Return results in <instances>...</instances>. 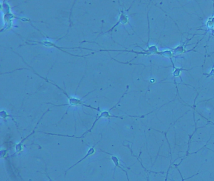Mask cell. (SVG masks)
<instances>
[{"label":"cell","instance_id":"6da1fadb","mask_svg":"<svg viewBox=\"0 0 214 181\" xmlns=\"http://www.w3.org/2000/svg\"><path fill=\"white\" fill-rule=\"evenodd\" d=\"M32 69V70H33V71L35 73V74H37V76H38L40 78H42V79H45V80H46V81L47 82H48V83H50V84H53V85H54V86H55L57 88H58V89H60L63 93H64V94L67 96V98L68 99V104H60V105H55V104H52V103H47V104H52V105H53V106H68V109H67V112L65 113V114H64V115H65L67 113V111H68V110L69 109V108L71 107V106H85V107H87V108H91V109H94V110H96V111H99L100 113L102 111L101 109H100V108H99V107H98V108H95V107H93V106H90V105H88V104H87L85 102H84L82 100V99H78V98H74V97H72V96H69L66 92H65V91L64 90V89H63L62 88H60L58 85H57V84H54V83H52V82H50V80H48L47 78H43V77H42V76H40V75H38L37 73H36L35 72V71L33 69V68H31Z\"/></svg>","mask_w":214,"mask_h":181},{"label":"cell","instance_id":"7a4b0ae2","mask_svg":"<svg viewBox=\"0 0 214 181\" xmlns=\"http://www.w3.org/2000/svg\"><path fill=\"white\" fill-rule=\"evenodd\" d=\"M1 9L4 13V22L5 25L4 27L2 29L1 32H3L5 30H7L9 29H11L13 27V19H18L23 22H28L31 23V20L29 19H27L26 18H20L17 17L15 15L11 13V8L8 3L7 2L3 1L1 2Z\"/></svg>","mask_w":214,"mask_h":181},{"label":"cell","instance_id":"3957f363","mask_svg":"<svg viewBox=\"0 0 214 181\" xmlns=\"http://www.w3.org/2000/svg\"><path fill=\"white\" fill-rule=\"evenodd\" d=\"M126 93H124L122 96V97L121 98V99H119V101L116 104V105L115 106H114L112 108H111L109 111H101V114L99 115V116H97V118H96V120L94 121V122L93 123V124H92V126L91 127V128L89 129V130H88L87 132H86L84 134H82V136H81V137H74V136H68V135H66V137H74V138H84V137H85V135L87 134V133H89V132H91V131H92V130L93 129V128L94 127V126H95V124L98 122V121L100 119H101V118H108L109 119H110V118H121V119H123V118L122 117H120V116H115V115H112V114H111V111L112 109H114V108H116V106H117V105H118V104L119 103V102L121 101V98L124 96V94H125ZM51 134V135H55V134L53 133H50L49 135H50ZM55 135H58V136H63V137H65V135H60V134H55Z\"/></svg>","mask_w":214,"mask_h":181},{"label":"cell","instance_id":"277c9868","mask_svg":"<svg viewBox=\"0 0 214 181\" xmlns=\"http://www.w3.org/2000/svg\"><path fill=\"white\" fill-rule=\"evenodd\" d=\"M30 42H34L35 44H40L41 45H43L44 47H55V48H57L64 52H65L66 53H68L70 55H72V56H74V57H86V56L87 55H91V54H88L86 56H82V55H74V54H72V53H70L65 50H64V49H75V48H81V49H86V50H93L92 49H89V48H83V47H72V48H66V47H58L57 45H56L55 43H52V42L49 41V40H44L43 41H35V40H28ZM34 44V45H35Z\"/></svg>","mask_w":214,"mask_h":181},{"label":"cell","instance_id":"5b68a950","mask_svg":"<svg viewBox=\"0 0 214 181\" xmlns=\"http://www.w3.org/2000/svg\"><path fill=\"white\" fill-rule=\"evenodd\" d=\"M50 111V109H48V110H47V111L45 113H43V114L41 118H40V120L38 121V122L37 123V124L36 127H35L34 130H33V132H32V133H30L29 135H28L27 137H25L24 139H23V140H22V141H21V142H20L18 143V144H17V145L15 146V150H16V152H15V153H14L13 155H15L16 153H21V152L23 151V142H25V140H27V138H28L29 137H30L32 135H33V133L35 132V130H36V128H37V126H38V125L39 124V123H40V122L41 119L42 118L43 116V115H45V114H46V113H47L48 111ZM13 155H12V156H13Z\"/></svg>","mask_w":214,"mask_h":181},{"label":"cell","instance_id":"8992f818","mask_svg":"<svg viewBox=\"0 0 214 181\" xmlns=\"http://www.w3.org/2000/svg\"><path fill=\"white\" fill-rule=\"evenodd\" d=\"M127 21H128V18H127V15H126L124 11L123 10H121V13H120V16H119V21L117 22V23H116L114 25V26H113L109 31L107 32H104V33H108V32H111L119 23H121L122 25H124V24H126L127 23Z\"/></svg>","mask_w":214,"mask_h":181},{"label":"cell","instance_id":"52a82bcc","mask_svg":"<svg viewBox=\"0 0 214 181\" xmlns=\"http://www.w3.org/2000/svg\"><path fill=\"white\" fill-rule=\"evenodd\" d=\"M97 142V143H98ZM96 143V144H97ZM96 145H94V146H92V147H90L89 148V150H87V153H86V155L82 158H81L79 161H78L77 163H76L74 165H73L72 167H70V168H68L67 170H66V172H65V173L67 172V171H68L70 168H72V167H75L76 165H77L78 163H79L80 162H82L84 160H85L86 158H87V157H90V156H91V155H92L95 152H96V150H95V146H96Z\"/></svg>","mask_w":214,"mask_h":181},{"label":"cell","instance_id":"ba28073f","mask_svg":"<svg viewBox=\"0 0 214 181\" xmlns=\"http://www.w3.org/2000/svg\"><path fill=\"white\" fill-rule=\"evenodd\" d=\"M0 115H1V117L4 118L5 119V121L7 120V118H8V117H13L12 116L8 114L7 113V112L6 111H4V110H2L1 111V113H0Z\"/></svg>","mask_w":214,"mask_h":181},{"label":"cell","instance_id":"9c48e42d","mask_svg":"<svg viewBox=\"0 0 214 181\" xmlns=\"http://www.w3.org/2000/svg\"><path fill=\"white\" fill-rule=\"evenodd\" d=\"M47 177H48V178H49V181H52V179L50 178V177H49L48 175H47Z\"/></svg>","mask_w":214,"mask_h":181}]
</instances>
